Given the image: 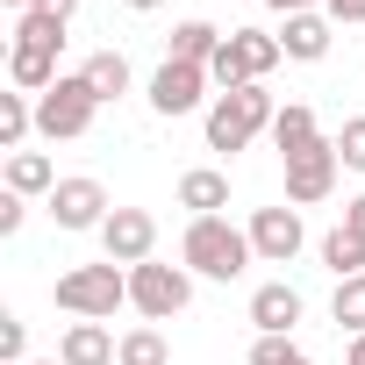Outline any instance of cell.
Masks as SVG:
<instances>
[{"mask_svg": "<svg viewBox=\"0 0 365 365\" xmlns=\"http://www.w3.org/2000/svg\"><path fill=\"white\" fill-rule=\"evenodd\" d=\"M108 215H115V201H108L101 179H86V172L58 179V194H51V222H58V230H93V237H101Z\"/></svg>", "mask_w": 365, "mask_h": 365, "instance_id": "10", "label": "cell"}, {"mask_svg": "<svg viewBox=\"0 0 365 365\" xmlns=\"http://www.w3.org/2000/svg\"><path fill=\"white\" fill-rule=\"evenodd\" d=\"M58 358H65V365H115V358H122V336H115L108 322H65Z\"/></svg>", "mask_w": 365, "mask_h": 365, "instance_id": "13", "label": "cell"}, {"mask_svg": "<svg viewBox=\"0 0 365 365\" xmlns=\"http://www.w3.org/2000/svg\"><path fill=\"white\" fill-rule=\"evenodd\" d=\"M344 365H365V336H351V344H344Z\"/></svg>", "mask_w": 365, "mask_h": 365, "instance_id": "34", "label": "cell"}, {"mask_svg": "<svg viewBox=\"0 0 365 365\" xmlns=\"http://www.w3.org/2000/svg\"><path fill=\"white\" fill-rule=\"evenodd\" d=\"M179 208H187V215H222V208H230V179H222L215 165L179 172Z\"/></svg>", "mask_w": 365, "mask_h": 365, "instance_id": "16", "label": "cell"}, {"mask_svg": "<svg viewBox=\"0 0 365 365\" xmlns=\"http://www.w3.org/2000/svg\"><path fill=\"white\" fill-rule=\"evenodd\" d=\"M0 358H8V365H29V322H22V315H0Z\"/></svg>", "mask_w": 365, "mask_h": 365, "instance_id": "28", "label": "cell"}, {"mask_svg": "<svg viewBox=\"0 0 365 365\" xmlns=\"http://www.w3.org/2000/svg\"><path fill=\"white\" fill-rule=\"evenodd\" d=\"M8 8H15V15H29V8H36V0H8Z\"/></svg>", "mask_w": 365, "mask_h": 365, "instance_id": "36", "label": "cell"}, {"mask_svg": "<svg viewBox=\"0 0 365 365\" xmlns=\"http://www.w3.org/2000/svg\"><path fill=\"white\" fill-rule=\"evenodd\" d=\"M187 301H194V272H187V265H158V258L129 265V308H136L143 322L187 315Z\"/></svg>", "mask_w": 365, "mask_h": 365, "instance_id": "5", "label": "cell"}, {"mask_svg": "<svg viewBox=\"0 0 365 365\" xmlns=\"http://www.w3.org/2000/svg\"><path fill=\"white\" fill-rule=\"evenodd\" d=\"M115 365H172V344H165V329L158 322H136V329H122V358Z\"/></svg>", "mask_w": 365, "mask_h": 365, "instance_id": "23", "label": "cell"}, {"mask_svg": "<svg viewBox=\"0 0 365 365\" xmlns=\"http://www.w3.org/2000/svg\"><path fill=\"white\" fill-rule=\"evenodd\" d=\"M36 8H51V15H65V22H72V15H79V0H36Z\"/></svg>", "mask_w": 365, "mask_h": 365, "instance_id": "33", "label": "cell"}, {"mask_svg": "<svg viewBox=\"0 0 365 365\" xmlns=\"http://www.w3.org/2000/svg\"><path fill=\"white\" fill-rule=\"evenodd\" d=\"M179 265H187L194 279H244L258 265L251 251V230H237L230 215H187V237H179Z\"/></svg>", "mask_w": 365, "mask_h": 365, "instance_id": "1", "label": "cell"}, {"mask_svg": "<svg viewBox=\"0 0 365 365\" xmlns=\"http://www.w3.org/2000/svg\"><path fill=\"white\" fill-rule=\"evenodd\" d=\"M301 315H308V301H301V287H287V279H265V287L251 294V329H258V336H294Z\"/></svg>", "mask_w": 365, "mask_h": 365, "instance_id": "12", "label": "cell"}, {"mask_svg": "<svg viewBox=\"0 0 365 365\" xmlns=\"http://www.w3.org/2000/svg\"><path fill=\"white\" fill-rule=\"evenodd\" d=\"M265 8H279V15H315V8H329V0H265Z\"/></svg>", "mask_w": 365, "mask_h": 365, "instance_id": "32", "label": "cell"}, {"mask_svg": "<svg viewBox=\"0 0 365 365\" xmlns=\"http://www.w3.org/2000/svg\"><path fill=\"white\" fill-rule=\"evenodd\" d=\"M122 8H136V15H150V8H165V0H122Z\"/></svg>", "mask_w": 365, "mask_h": 365, "instance_id": "35", "label": "cell"}, {"mask_svg": "<svg viewBox=\"0 0 365 365\" xmlns=\"http://www.w3.org/2000/svg\"><path fill=\"white\" fill-rule=\"evenodd\" d=\"M29 365H65V358H29Z\"/></svg>", "mask_w": 365, "mask_h": 365, "instance_id": "37", "label": "cell"}, {"mask_svg": "<svg viewBox=\"0 0 365 365\" xmlns=\"http://www.w3.org/2000/svg\"><path fill=\"white\" fill-rule=\"evenodd\" d=\"M51 301L65 315H79V322H115V308H129V265H115V258L72 265V272H58Z\"/></svg>", "mask_w": 365, "mask_h": 365, "instance_id": "3", "label": "cell"}, {"mask_svg": "<svg viewBox=\"0 0 365 365\" xmlns=\"http://www.w3.org/2000/svg\"><path fill=\"white\" fill-rule=\"evenodd\" d=\"M8 79H15V93H51L65 72H58V51H36V43H8Z\"/></svg>", "mask_w": 365, "mask_h": 365, "instance_id": "15", "label": "cell"}, {"mask_svg": "<svg viewBox=\"0 0 365 365\" xmlns=\"http://www.w3.org/2000/svg\"><path fill=\"white\" fill-rule=\"evenodd\" d=\"M208 86H215V79H208V65H187V58H165V65L150 72V108H158V115H194V108L208 115V101H215Z\"/></svg>", "mask_w": 365, "mask_h": 365, "instance_id": "8", "label": "cell"}, {"mask_svg": "<svg viewBox=\"0 0 365 365\" xmlns=\"http://www.w3.org/2000/svg\"><path fill=\"white\" fill-rule=\"evenodd\" d=\"M315 258H322V265H329L336 279H358V272H365V237H351V230L336 222V230H329V237L315 244Z\"/></svg>", "mask_w": 365, "mask_h": 365, "instance_id": "22", "label": "cell"}, {"mask_svg": "<svg viewBox=\"0 0 365 365\" xmlns=\"http://www.w3.org/2000/svg\"><path fill=\"white\" fill-rule=\"evenodd\" d=\"M215 51H222V29L201 22V15H187L172 29V43H165V58H187V65H215Z\"/></svg>", "mask_w": 365, "mask_h": 365, "instance_id": "20", "label": "cell"}, {"mask_svg": "<svg viewBox=\"0 0 365 365\" xmlns=\"http://www.w3.org/2000/svg\"><path fill=\"white\" fill-rule=\"evenodd\" d=\"M8 194H22V201H51L58 194V165L43 158V150H8Z\"/></svg>", "mask_w": 365, "mask_h": 365, "instance_id": "17", "label": "cell"}, {"mask_svg": "<svg viewBox=\"0 0 365 365\" xmlns=\"http://www.w3.org/2000/svg\"><path fill=\"white\" fill-rule=\"evenodd\" d=\"M36 136V93H0V150H29Z\"/></svg>", "mask_w": 365, "mask_h": 365, "instance_id": "21", "label": "cell"}, {"mask_svg": "<svg viewBox=\"0 0 365 365\" xmlns=\"http://www.w3.org/2000/svg\"><path fill=\"white\" fill-rule=\"evenodd\" d=\"M272 122H279V101H272L265 86L215 93V101H208V115H201V129H208V150H222V158H237V150H251L258 136H272Z\"/></svg>", "mask_w": 365, "mask_h": 365, "instance_id": "2", "label": "cell"}, {"mask_svg": "<svg viewBox=\"0 0 365 365\" xmlns=\"http://www.w3.org/2000/svg\"><path fill=\"white\" fill-rule=\"evenodd\" d=\"M308 143H322L315 108H308V101H287V108H279V122H272V150H279V165H287V158H301Z\"/></svg>", "mask_w": 365, "mask_h": 365, "instance_id": "18", "label": "cell"}, {"mask_svg": "<svg viewBox=\"0 0 365 365\" xmlns=\"http://www.w3.org/2000/svg\"><path fill=\"white\" fill-rule=\"evenodd\" d=\"M93 115H101V101L79 72H65L51 93H36V136H51V143H79L93 129Z\"/></svg>", "mask_w": 365, "mask_h": 365, "instance_id": "6", "label": "cell"}, {"mask_svg": "<svg viewBox=\"0 0 365 365\" xmlns=\"http://www.w3.org/2000/svg\"><path fill=\"white\" fill-rule=\"evenodd\" d=\"M336 29H351V22H365V0H329V8H322Z\"/></svg>", "mask_w": 365, "mask_h": 365, "instance_id": "30", "label": "cell"}, {"mask_svg": "<svg viewBox=\"0 0 365 365\" xmlns=\"http://www.w3.org/2000/svg\"><path fill=\"white\" fill-rule=\"evenodd\" d=\"M336 158H344V172H365V115H344V129H336Z\"/></svg>", "mask_w": 365, "mask_h": 365, "instance_id": "27", "label": "cell"}, {"mask_svg": "<svg viewBox=\"0 0 365 365\" xmlns=\"http://www.w3.org/2000/svg\"><path fill=\"white\" fill-rule=\"evenodd\" d=\"M22 222H29V201L22 194H0V237H15Z\"/></svg>", "mask_w": 365, "mask_h": 365, "instance_id": "29", "label": "cell"}, {"mask_svg": "<svg viewBox=\"0 0 365 365\" xmlns=\"http://www.w3.org/2000/svg\"><path fill=\"white\" fill-rule=\"evenodd\" d=\"M279 58H287V51H279V29H230L222 51H215V65H208V79H215V93L265 86V72H272Z\"/></svg>", "mask_w": 365, "mask_h": 365, "instance_id": "4", "label": "cell"}, {"mask_svg": "<svg viewBox=\"0 0 365 365\" xmlns=\"http://www.w3.org/2000/svg\"><path fill=\"white\" fill-rule=\"evenodd\" d=\"M336 172H344L336 136H322V143H308L301 158H287V208H315V201H329V194H336Z\"/></svg>", "mask_w": 365, "mask_h": 365, "instance_id": "9", "label": "cell"}, {"mask_svg": "<svg viewBox=\"0 0 365 365\" xmlns=\"http://www.w3.org/2000/svg\"><path fill=\"white\" fill-rule=\"evenodd\" d=\"M251 251H258V265H294L301 251H308V222H301V208H251Z\"/></svg>", "mask_w": 365, "mask_h": 365, "instance_id": "7", "label": "cell"}, {"mask_svg": "<svg viewBox=\"0 0 365 365\" xmlns=\"http://www.w3.org/2000/svg\"><path fill=\"white\" fill-rule=\"evenodd\" d=\"M329 15L315 8V15H279V51L287 58H301V65H315V58H329Z\"/></svg>", "mask_w": 365, "mask_h": 365, "instance_id": "14", "label": "cell"}, {"mask_svg": "<svg viewBox=\"0 0 365 365\" xmlns=\"http://www.w3.org/2000/svg\"><path fill=\"white\" fill-rule=\"evenodd\" d=\"M79 79H86V86H93V101L108 108V101H122V93H129V79H136V72H129V58H122V51H93V58L79 65Z\"/></svg>", "mask_w": 365, "mask_h": 365, "instance_id": "19", "label": "cell"}, {"mask_svg": "<svg viewBox=\"0 0 365 365\" xmlns=\"http://www.w3.org/2000/svg\"><path fill=\"white\" fill-rule=\"evenodd\" d=\"M344 230H351V237H365V194H358V201H344Z\"/></svg>", "mask_w": 365, "mask_h": 365, "instance_id": "31", "label": "cell"}, {"mask_svg": "<svg viewBox=\"0 0 365 365\" xmlns=\"http://www.w3.org/2000/svg\"><path fill=\"white\" fill-rule=\"evenodd\" d=\"M251 365H315V358H308L294 336H258V344H251Z\"/></svg>", "mask_w": 365, "mask_h": 365, "instance_id": "26", "label": "cell"}, {"mask_svg": "<svg viewBox=\"0 0 365 365\" xmlns=\"http://www.w3.org/2000/svg\"><path fill=\"white\" fill-rule=\"evenodd\" d=\"M101 258H115V265L158 258V215H150V208H115V215L101 222Z\"/></svg>", "mask_w": 365, "mask_h": 365, "instance_id": "11", "label": "cell"}, {"mask_svg": "<svg viewBox=\"0 0 365 365\" xmlns=\"http://www.w3.org/2000/svg\"><path fill=\"white\" fill-rule=\"evenodd\" d=\"M15 43L65 51V15H51V8H29V15H15Z\"/></svg>", "mask_w": 365, "mask_h": 365, "instance_id": "24", "label": "cell"}, {"mask_svg": "<svg viewBox=\"0 0 365 365\" xmlns=\"http://www.w3.org/2000/svg\"><path fill=\"white\" fill-rule=\"evenodd\" d=\"M329 315H336V329L365 336V272H358V279H336V294H329Z\"/></svg>", "mask_w": 365, "mask_h": 365, "instance_id": "25", "label": "cell"}]
</instances>
